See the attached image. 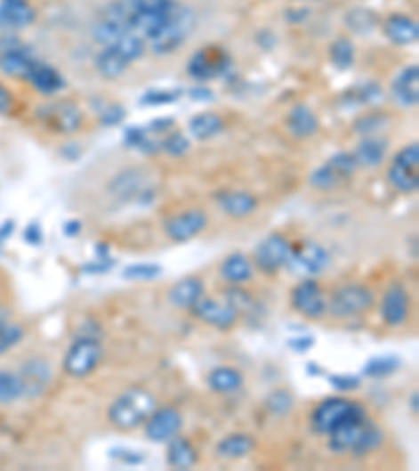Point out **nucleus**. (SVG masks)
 Listing matches in <instances>:
<instances>
[{"label": "nucleus", "instance_id": "obj_33", "mask_svg": "<svg viewBox=\"0 0 419 471\" xmlns=\"http://www.w3.org/2000/svg\"><path fill=\"white\" fill-rule=\"evenodd\" d=\"M208 386L216 394H235L244 387V375L235 367H216L208 373Z\"/></svg>", "mask_w": 419, "mask_h": 471}, {"label": "nucleus", "instance_id": "obj_25", "mask_svg": "<svg viewBox=\"0 0 419 471\" xmlns=\"http://www.w3.org/2000/svg\"><path fill=\"white\" fill-rule=\"evenodd\" d=\"M388 153V141L383 139L382 134H374V136H361V141L357 142L354 147L352 155L357 158L359 168L365 170H374L377 166L383 164Z\"/></svg>", "mask_w": 419, "mask_h": 471}, {"label": "nucleus", "instance_id": "obj_18", "mask_svg": "<svg viewBox=\"0 0 419 471\" xmlns=\"http://www.w3.org/2000/svg\"><path fill=\"white\" fill-rule=\"evenodd\" d=\"M205 226H208V214L193 207V210H182L168 216L166 223H164V232H166L170 241L185 243L197 237Z\"/></svg>", "mask_w": 419, "mask_h": 471}, {"label": "nucleus", "instance_id": "obj_12", "mask_svg": "<svg viewBox=\"0 0 419 471\" xmlns=\"http://www.w3.org/2000/svg\"><path fill=\"white\" fill-rule=\"evenodd\" d=\"M289 256H292V243L287 237L281 232H270L254 249V264L264 274H277L287 266Z\"/></svg>", "mask_w": 419, "mask_h": 471}, {"label": "nucleus", "instance_id": "obj_45", "mask_svg": "<svg viewBox=\"0 0 419 471\" xmlns=\"http://www.w3.org/2000/svg\"><path fill=\"white\" fill-rule=\"evenodd\" d=\"M264 407H267L269 413L275 415V417L287 415L289 410L294 409L292 392L283 390V387H279V390H273L267 398H264Z\"/></svg>", "mask_w": 419, "mask_h": 471}, {"label": "nucleus", "instance_id": "obj_17", "mask_svg": "<svg viewBox=\"0 0 419 471\" xmlns=\"http://www.w3.org/2000/svg\"><path fill=\"white\" fill-rule=\"evenodd\" d=\"M145 426V438L153 444H164L182 429V415L174 407H156L153 413L147 417Z\"/></svg>", "mask_w": 419, "mask_h": 471}, {"label": "nucleus", "instance_id": "obj_58", "mask_svg": "<svg viewBox=\"0 0 419 471\" xmlns=\"http://www.w3.org/2000/svg\"><path fill=\"white\" fill-rule=\"evenodd\" d=\"M80 231H82L80 220H69V223H66V226H63V232H66V237H78Z\"/></svg>", "mask_w": 419, "mask_h": 471}, {"label": "nucleus", "instance_id": "obj_59", "mask_svg": "<svg viewBox=\"0 0 419 471\" xmlns=\"http://www.w3.org/2000/svg\"><path fill=\"white\" fill-rule=\"evenodd\" d=\"M94 254H97V258H109V246L108 243H97V246H94Z\"/></svg>", "mask_w": 419, "mask_h": 471}, {"label": "nucleus", "instance_id": "obj_36", "mask_svg": "<svg viewBox=\"0 0 419 471\" xmlns=\"http://www.w3.org/2000/svg\"><path fill=\"white\" fill-rule=\"evenodd\" d=\"M382 97L383 93L377 82H359L351 91H346L342 99H344V103L348 105H374L380 103Z\"/></svg>", "mask_w": 419, "mask_h": 471}, {"label": "nucleus", "instance_id": "obj_27", "mask_svg": "<svg viewBox=\"0 0 419 471\" xmlns=\"http://www.w3.org/2000/svg\"><path fill=\"white\" fill-rule=\"evenodd\" d=\"M216 204L221 210L231 218H246L256 212L258 199L247 191H224L216 198Z\"/></svg>", "mask_w": 419, "mask_h": 471}, {"label": "nucleus", "instance_id": "obj_20", "mask_svg": "<svg viewBox=\"0 0 419 471\" xmlns=\"http://www.w3.org/2000/svg\"><path fill=\"white\" fill-rule=\"evenodd\" d=\"M36 21V9L29 0H0V29L20 32Z\"/></svg>", "mask_w": 419, "mask_h": 471}, {"label": "nucleus", "instance_id": "obj_8", "mask_svg": "<svg viewBox=\"0 0 419 471\" xmlns=\"http://www.w3.org/2000/svg\"><path fill=\"white\" fill-rule=\"evenodd\" d=\"M231 53L224 49V46L208 45L197 49L189 57L187 76L193 77L196 82H212L227 74L231 69Z\"/></svg>", "mask_w": 419, "mask_h": 471}, {"label": "nucleus", "instance_id": "obj_16", "mask_svg": "<svg viewBox=\"0 0 419 471\" xmlns=\"http://www.w3.org/2000/svg\"><path fill=\"white\" fill-rule=\"evenodd\" d=\"M411 314V296L405 285H388L380 297V317L383 325L403 327Z\"/></svg>", "mask_w": 419, "mask_h": 471}, {"label": "nucleus", "instance_id": "obj_43", "mask_svg": "<svg viewBox=\"0 0 419 471\" xmlns=\"http://www.w3.org/2000/svg\"><path fill=\"white\" fill-rule=\"evenodd\" d=\"M122 277L128 281H156L162 277V266L156 262H139V264H131L122 271Z\"/></svg>", "mask_w": 419, "mask_h": 471}, {"label": "nucleus", "instance_id": "obj_15", "mask_svg": "<svg viewBox=\"0 0 419 471\" xmlns=\"http://www.w3.org/2000/svg\"><path fill=\"white\" fill-rule=\"evenodd\" d=\"M20 381L23 387V398H40L46 392V387L52 381V367L49 361L40 359V356H29L20 365Z\"/></svg>", "mask_w": 419, "mask_h": 471}, {"label": "nucleus", "instance_id": "obj_48", "mask_svg": "<svg viewBox=\"0 0 419 471\" xmlns=\"http://www.w3.org/2000/svg\"><path fill=\"white\" fill-rule=\"evenodd\" d=\"M327 381L338 392H354L361 387V378L359 375H327Z\"/></svg>", "mask_w": 419, "mask_h": 471}, {"label": "nucleus", "instance_id": "obj_10", "mask_svg": "<svg viewBox=\"0 0 419 471\" xmlns=\"http://www.w3.org/2000/svg\"><path fill=\"white\" fill-rule=\"evenodd\" d=\"M388 183L399 193L411 195L419 189V145L411 142L405 145L397 155L392 158L391 168L386 172Z\"/></svg>", "mask_w": 419, "mask_h": 471}, {"label": "nucleus", "instance_id": "obj_3", "mask_svg": "<svg viewBox=\"0 0 419 471\" xmlns=\"http://www.w3.org/2000/svg\"><path fill=\"white\" fill-rule=\"evenodd\" d=\"M365 415H367V410H365L361 402L344 396H332L318 402L315 410H312L310 429L317 436H329L340 426H344L346 421L359 419V417Z\"/></svg>", "mask_w": 419, "mask_h": 471}, {"label": "nucleus", "instance_id": "obj_2", "mask_svg": "<svg viewBox=\"0 0 419 471\" xmlns=\"http://www.w3.org/2000/svg\"><path fill=\"white\" fill-rule=\"evenodd\" d=\"M147 45L145 40L137 34H126L122 38H117L116 43H109L103 46V51H99V55L94 57V69L99 71V76L105 80H116L134 61H139L145 55Z\"/></svg>", "mask_w": 419, "mask_h": 471}, {"label": "nucleus", "instance_id": "obj_49", "mask_svg": "<svg viewBox=\"0 0 419 471\" xmlns=\"http://www.w3.org/2000/svg\"><path fill=\"white\" fill-rule=\"evenodd\" d=\"M109 457L114 459L116 463H122V465H141L145 461L143 452L131 451V449H111Z\"/></svg>", "mask_w": 419, "mask_h": 471}, {"label": "nucleus", "instance_id": "obj_60", "mask_svg": "<svg viewBox=\"0 0 419 471\" xmlns=\"http://www.w3.org/2000/svg\"><path fill=\"white\" fill-rule=\"evenodd\" d=\"M9 321H11V310L7 306H3V304H0V325L9 323Z\"/></svg>", "mask_w": 419, "mask_h": 471}, {"label": "nucleus", "instance_id": "obj_62", "mask_svg": "<svg viewBox=\"0 0 419 471\" xmlns=\"http://www.w3.org/2000/svg\"><path fill=\"white\" fill-rule=\"evenodd\" d=\"M419 394H417V392H413V394H411V398H409V407H411V410H413V415H415L417 417V407H419Z\"/></svg>", "mask_w": 419, "mask_h": 471}, {"label": "nucleus", "instance_id": "obj_50", "mask_svg": "<svg viewBox=\"0 0 419 471\" xmlns=\"http://www.w3.org/2000/svg\"><path fill=\"white\" fill-rule=\"evenodd\" d=\"M116 266V260L111 258H97L94 262H86L80 266V271L85 274H105Z\"/></svg>", "mask_w": 419, "mask_h": 471}, {"label": "nucleus", "instance_id": "obj_7", "mask_svg": "<svg viewBox=\"0 0 419 471\" xmlns=\"http://www.w3.org/2000/svg\"><path fill=\"white\" fill-rule=\"evenodd\" d=\"M149 172L143 168H126L111 178L108 191L120 201H134L141 206H149L156 199V187H153Z\"/></svg>", "mask_w": 419, "mask_h": 471}, {"label": "nucleus", "instance_id": "obj_42", "mask_svg": "<svg viewBox=\"0 0 419 471\" xmlns=\"http://www.w3.org/2000/svg\"><path fill=\"white\" fill-rule=\"evenodd\" d=\"M388 116L386 113H367V116L357 118L352 124L354 133L359 136H374V134H382V130L388 126Z\"/></svg>", "mask_w": 419, "mask_h": 471}, {"label": "nucleus", "instance_id": "obj_40", "mask_svg": "<svg viewBox=\"0 0 419 471\" xmlns=\"http://www.w3.org/2000/svg\"><path fill=\"white\" fill-rule=\"evenodd\" d=\"M344 21H346V28L351 29V32L363 34V36L371 34L377 28V15L374 13V11L361 9V7L348 11Z\"/></svg>", "mask_w": 419, "mask_h": 471}, {"label": "nucleus", "instance_id": "obj_32", "mask_svg": "<svg viewBox=\"0 0 419 471\" xmlns=\"http://www.w3.org/2000/svg\"><path fill=\"white\" fill-rule=\"evenodd\" d=\"M124 145L143 155H157L162 153V136L153 134L147 126H131L124 133Z\"/></svg>", "mask_w": 419, "mask_h": 471}, {"label": "nucleus", "instance_id": "obj_23", "mask_svg": "<svg viewBox=\"0 0 419 471\" xmlns=\"http://www.w3.org/2000/svg\"><path fill=\"white\" fill-rule=\"evenodd\" d=\"M26 82L32 85L34 91H38L40 94H49V97L51 94L61 93L63 88H66V77L61 76V71L52 68L51 63L40 61V59H36L32 68H29Z\"/></svg>", "mask_w": 419, "mask_h": 471}, {"label": "nucleus", "instance_id": "obj_26", "mask_svg": "<svg viewBox=\"0 0 419 471\" xmlns=\"http://www.w3.org/2000/svg\"><path fill=\"white\" fill-rule=\"evenodd\" d=\"M204 281L199 277H182L168 289L170 306L179 310H191L196 302L204 296Z\"/></svg>", "mask_w": 419, "mask_h": 471}, {"label": "nucleus", "instance_id": "obj_30", "mask_svg": "<svg viewBox=\"0 0 419 471\" xmlns=\"http://www.w3.org/2000/svg\"><path fill=\"white\" fill-rule=\"evenodd\" d=\"M199 455L197 449L189 443L187 438H182L181 434H176L174 438L168 440L166 451V463L173 469H191L193 465H197Z\"/></svg>", "mask_w": 419, "mask_h": 471}, {"label": "nucleus", "instance_id": "obj_19", "mask_svg": "<svg viewBox=\"0 0 419 471\" xmlns=\"http://www.w3.org/2000/svg\"><path fill=\"white\" fill-rule=\"evenodd\" d=\"M193 317L202 321V323L214 327L218 331H231L238 325L239 314L235 308L227 302H218L214 297H199L196 306L191 308Z\"/></svg>", "mask_w": 419, "mask_h": 471}, {"label": "nucleus", "instance_id": "obj_46", "mask_svg": "<svg viewBox=\"0 0 419 471\" xmlns=\"http://www.w3.org/2000/svg\"><path fill=\"white\" fill-rule=\"evenodd\" d=\"M182 97L181 88H162V91H149L141 97V105L157 107V105H170L176 103Z\"/></svg>", "mask_w": 419, "mask_h": 471}, {"label": "nucleus", "instance_id": "obj_31", "mask_svg": "<svg viewBox=\"0 0 419 471\" xmlns=\"http://www.w3.org/2000/svg\"><path fill=\"white\" fill-rule=\"evenodd\" d=\"M221 277L231 285H244L247 281H252L254 264L250 262V258H247V256L235 252V254L227 256V258L222 260Z\"/></svg>", "mask_w": 419, "mask_h": 471}, {"label": "nucleus", "instance_id": "obj_54", "mask_svg": "<svg viewBox=\"0 0 419 471\" xmlns=\"http://www.w3.org/2000/svg\"><path fill=\"white\" fill-rule=\"evenodd\" d=\"M147 128L151 130L153 134H159V136H164L166 133H170V130L174 128V120L170 116H164V118H157V120H153L147 124Z\"/></svg>", "mask_w": 419, "mask_h": 471}, {"label": "nucleus", "instance_id": "obj_11", "mask_svg": "<svg viewBox=\"0 0 419 471\" xmlns=\"http://www.w3.org/2000/svg\"><path fill=\"white\" fill-rule=\"evenodd\" d=\"M38 120L55 134H74L85 124L82 110L74 101H52L38 110Z\"/></svg>", "mask_w": 419, "mask_h": 471}, {"label": "nucleus", "instance_id": "obj_38", "mask_svg": "<svg viewBox=\"0 0 419 471\" xmlns=\"http://www.w3.org/2000/svg\"><path fill=\"white\" fill-rule=\"evenodd\" d=\"M383 444V432L382 427L377 426V423H374L371 419L365 421V427H363V434L361 438H359L357 446L352 449V457H365L369 455V452H374L380 449V446Z\"/></svg>", "mask_w": 419, "mask_h": 471}, {"label": "nucleus", "instance_id": "obj_47", "mask_svg": "<svg viewBox=\"0 0 419 471\" xmlns=\"http://www.w3.org/2000/svg\"><path fill=\"white\" fill-rule=\"evenodd\" d=\"M23 339V327L15 323H4L0 325V356L7 354L11 348H15Z\"/></svg>", "mask_w": 419, "mask_h": 471}, {"label": "nucleus", "instance_id": "obj_51", "mask_svg": "<svg viewBox=\"0 0 419 471\" xmlns=\"http://www.w3.org/2000/svg\"><path fill=\"white\" fill-rule=\"evenodd\" d=\"M124 118H126V111H124V107L122 105H109L108 110H105L101 113V126H117V124H120Z\"/></svg>", "mask_w": 419, "mask_h": 471}, {"label": "nucleus", "instance_id": "obj_28", "mask_svg": "<svg viewBox=\"0 0 419 471\" xmlns=\"http://www.w3.org/2000/svg\"><path fill=\"white\" fill-rule=\"evenodd\" d=\"M287 130L294 139L304 141L318 133V118L309 105H296L287 116Z\"/></svg>", "mask_w": 419, "mask_h": 471}, {"label": "nucleus", "instance_id": "obj_52", "mask_svg": "<svg viewBox=\"0 0 419 471\" xmlns=\"http://www.w3.org/2000/svg\"><path fill=\"white\" fill-rule=\"evenodd\" d=\"M23 241L28 243V246H40V243L44 241V231H43V226H40V223H36V220H34V223H29L26 229H23Z\"/></svg>", "mask_w": 419, "mask_h": 471}, {"label": "nucleus", "instance_id": "obj_63", "mask_svg": "<svg viewBox=\"0 0 419 471\" xmlns=\"http://www.w3.org/2000/svg\"><path fill=\"white\" fill-rule=\"evenodd\" d=\"M287 15H294V13H287ZM296 15H309V11H296ZM287 21H304V17H289V20Z\"/></svg>", "mask_w": 419, "mask_h": 471}, {"label": "nucleus", "instance_id": "obj_41", "mask_svg": "<svg viewBox=\"0 0 419 471\" xmlns=\"http://www.w3.org/2000/svg\"><path fill=\"white\" fill-rule=\"evenodd\" d=\"M191 149V139L181 130H170L162 136V153H166L168 158H185Z\"/></svg>", "mask_w": 419, "mask_h": 471}, {"label": "nucleus", "instance_id": "obj_6", "mask_svg": "<svg viewBox=\"0 0 419 471\" xmlns=\"http://www.w3.org/2000/svg\"><path fill=\"white\" fill-rule=\"evenodd\" d=\"M101 359H103L101 337L88 336V333H78V336L74 337L72 345H69L66 352L63 371L74 379L88 378V375L99 367Z\"/></svg>", "mask_w": 419, "mask_h": 471}, {"label": "nucleus", "instance_id": "obj_44", "mask_svg": "<svg viewBox=\"0 0 419 471\" xmlns=\"http://www.w3.org/2000/svg\"><path fill=\"white\" fill-rule=\"evenodd\" d=\"M224 296H227V304H231L238 314H250L254 308H258L256 297L241 288V285H231Z\"/></svg>", "mask_w": 419, "mask_h": 471}, {"label": "nucleus", "instance_id": "obj_4", "mask_svg": "<svg viewBox=\"0 0 419 471\" xmlns=\"http://www.w3.org/2000/svg\"><path fill=\"white\" fill-rule=\"evenodd\" d=\"M196 21H197L196 11L181 3V7L176 9V13L173 17H170L166 26L159 29L149 43H147V49L157 57L173 55L174 51H179L181 46L187 43L193 28H196Z\"/></svg>", "mask_w": 419, "mask_h": 471}, {"label": "nucleus", "instance_id": "obj_37", "mask_svg": "<svg viewBox=\"0 0 419 471\" xmlns=\"http://www.w3.org/2000/svg\"><path fill=\"white\" fill-rule=\"evenodd\" d=\"M400 369V359L394 354H382V356H374L363 365V378H371V379H382L388 378V375H394Z\"/></svg>", "mask_w": 419, "mask_h": 471}, {"label": "nucleus", "instance_id": "obj_21", "mask_svg": "<svg viewBox=\"0 0 419 471\" xmlns=\"http://www.w3.org/2000/svg\"><path fill=\"white\" fill-rule=\"evenodd\" d=\"M391 93L399 107H415L419 103V68L415 63L407 65L394 76Z\"/></svg>", "mask_w": 419, "mask_h": 471}, {"label": "nucleus", "instance_id": "obj_56", "mask_svg": "<svg viewBox=\"0 0 419 471\" xmlns=\"http://www.w3.org/2000/svg\"><path fill=\"white\" fill-rule=\"evenodd\" d=\"M13 232H15V220H4V223L0 224V254H3L4 243L13 237Z\"/></svg>", "mask_w": 419, "mask_h": 471}, {"label": "nucleus", "instance_id": "obj_61", "mask_svg": "<svg viewBox=\"0 0 419 471\" xmlns=\"http://www.w3.org/2000/svg\"><path fill=\"white\" fill-rule=\"evenodd\" d=\"M306 373L309 375H326L321 371V367H318L317 362H309V365H306Z\"/></svg>", "mask_w": 419, "mask_h": 471}, {"label": "nucleus", "instance_id": "obj_1", "mask_svg": "<svg viewBox=\"0 0 419 471\" xmlns=\"http://www.w3.org/2000/svg\"><path fill=\"white\" fill-rule=\"evenodd\" d=\"M156 407V396L147 387L134 386L114 398L108 409V419L120 432H133V429L143 426Z\"/></svg>", "mask_w": 419, "mask_h": 471}, {"label": "nucleus", "instance_id": "obj_55", "mask_svg": "<svg viewBox=\"0 0 419 471\" xmlns=\"http://www.w3.org/2000/svg\"><path fill=\"white\" fill-rule=\"evenodd\" d=\"M13 105H15L13 93H11L4 85H0V116H7V113H11Z\"/></svg>", "mask_w": 419, "mask_h": 471}, {"label": "nucleus", "instance_id": "obj_29", "mask_svg": "<svg viewBox=\"0 0 419 471\" xmlns=\"http://www.w3.org/2000/svg\"><path fill=\"white\" fill-rule=\"evenodd\" d=\"M254 449H256V440H254L250 434L235 432L224 436L222 440H218L216 457L224 459V461H238V459L250 455Z\"/></svg>", "mask_w": 419, "mask_h": 471}, {"label": "nucleus", "instance_id": "obj_24", "mask_svg": "<svg viewBox=\"0 0 419 471\" xmlns=\"http://www.w3.org/2000/svg\"><path fill=\"white\" fill-rule=\"evenodd\" d=\"M382 29H383V36H386L392 45H399V46H409L413 43H417V38H419L417 21L407 13L388 15Z\"/></svg>", "mask_w": 419, "mask_h": 471}, {"label": "nucleus", "instance_id": "obj_22", "mask_svg": "<svg viewBox=\"0 0 419 471\" xmlns=\"http://www.w3.org/2000/svg\"><path fill=\"white\" fill-rule=\"evenodd\" d=\"M36 57L34 53L26 49L21 45H0V71L9 77H17V80H26L29 68H32Z\"/></svg>", "mask_w": 419, "mask_h": 471}, {"label": "nucleus", "instance_id": "obj_35", "mask_svg": "<svg viewBox=\"0 0 419 471\" xmlns=\"http://www.w3.org/2000/svg\"><path fill=\"white\" fill-rule=\"evenodd\" d=\"M354 59H357V49H354V43L348 36H340L329 46V61H332L335 69H351L354 65Z\"/></svg>", "mask_w": 419, "mask_h": 471}, {"label": "nucleus", "instance_id": "obj_39", "mask_svg": "<svg viewBox=\"0 0 419 471\" xmlns=\"http://www.w3.org/2000/svg\"><path fill=\"white\" fill-rule=\"evenodd\" d=\"M23 398V387L20 381V375L9 371V369H0V407H7Z\"/></svg>", "mask_w": 419, "mask_h": 471}, {"label": "nucleus", "instance_id": "obj_14", "mask_svg": "<svg viewBox=\"0 0 419 471\" xmlns=\"http://www.w3.org/2000/svg\"><path fill=\"white\" fill-rule=\"evenodd\" d=\"M289 300H292V308L306 319L318 321L327 314V297L323 294L321 285L315 281V277H304L292 289Z\"/></svg>", "mask_w": 419, "mask_h": 471}, {"label": "nucleus", "instance_id": "obj_5", "mask_svg": "<svg viewBox=\"0 0 419 471\" xmlns=\"http://www.w3.org/2000/svg\"><path fill=\"white\" fill-rule=\"evenodd\" d=\"M375 306V294L367 285L361 283H346L334 289V294L327 300V314L334 319H351L363 317Z\"/></svg>", "mask_w": 419, "mask_h": 471}, {"label": "nucleus", "instance_id": "obj_53", "mask_svg": "<svg viewBox=\"0 0 419 471\" xmlns=\"http://www.w3.org/2000/svg\"><path fill=\"white\" fill-rule=\"evenodd\" d=\"M315 345V337L312 336H294L287 339V348L294 350L296 354H306Z\"/></svg>", "mask_w": 419, "mask_h": 471}, {"label": "nucleus", "instance_id": "obj_13", "mask_svg": "<svg viewBox=\"0 0 419 471\" xmlns=\"http://www.w3.org/2000/svg\"><path fill=\"white\" fill-rule=\"evenodd\" d=\"M332 264V256L323 246L315 241H304L292 246V256L287 260V268L292 272L302 274V277H317L326 272Z\"/></svg>", "mask_w": 419, "mask_h": 471}, {"label": "nucleus", "instance_id": "obj_57", "mask_svg": "<svg viewBox=\"0 0 419 471\" xmlns=\"http://www.w3.org/2000/svg\"><path fill=\"white\" fill-rule=\"evenodd\" d=\"M189 94H191V99H193V101H199V103H208V101L214 99V93H212L210 88H208V86H204V85L196 86V88H193V91L189 93Z\"/></svg>", "mask_w": 419, "mask_h": 471}, {"label": "nucleus", "instance_id": "obj_34", "mask_svg": "<svg viewBox=\"0 0 419 471\" xmlns=\"http://www.w3.org/2000/svg\"><path fill=\"white\" fill-rule=\"evenodd\" d=\"M224 130V120L214 111H202L189 120V134L196 141H210Z\"/></svg>", "mask_w": 419, "mask_h": 471}, {"label": "nucleus", "instance_id": "obj_9", "mask_svg": "<svg viewBox=\"0 0 419 471\" xmlns=\"http://www.w3.org/2000/svg\"><path fill=\"white\" fill-rule=\"evenodd\" d=\"M357 172L359 164L352 151H338L334 153L326 164H321L318 168L310 172L309 183L310 187L317 191H334L351 181Z\"/></svg>", "mask_w": 419, "mask_h": 471}]
</instances>
